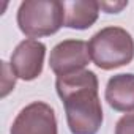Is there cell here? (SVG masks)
I'll list each match as a JSON object with an SVG mask.
<instances>
[{
    "label": "cell",
    "mask_w": 134,
    "mask_h": 134,
    "mask_svg": "<svg viewBox=\"0 0 134 134\" xmlns=\"http://www.w3.org/2000/svg\"><path fill=\"white\" fill-rule=\"evenodd\" d=\"M106 101L118 112L134 110V74L123 73L115 74L107 81L106 85Z\"/></svg>",
    "instance_id": "obj_7"
},
{
    "label": "cell",
    "mask_w": 134,
    "mask_h": 134,
    "mask_svg": "<svg viewBox=\"0 0 134 134\" xmlns=\"http://www.w3.org/2000/svg\"><path fill=\"white\" fill-rule=\"evenodd\" d=\"M115 134H134V114H126L117 121Z\"/></svg>",
    "instance_id": "obj_9"
},
{
    "label": "cell",
    "mask_w": 134,
    "mask_h": 134,
    "mask_svg": "<svg viewBox=\"0 0 134 134\" xmlns=\"http://www.w3.org/2000/svg\"><path fill=\"white\" fill-rule=\"evenodd\" d=\"M46 57V44L38 40L21 41L11 54V70L22 81H35L41 76Z\"/></svg>",
    "instance_id": "obj_6"
},
{
    "label": "cell",
    "mask_w": 134,
    "mask_h": 134,
    "mask_svg": "<svg viewBox=\"0 0 134 134\" xmlns=\"http://www.w3.org/2000/svg\"><path fill=\"white\" fill-rule=\"evenodd\" d=\"M65 10V27L87 30L90 29L99 16V2L95 0H71L62 2Z\"/></svg>",
    "instance_id": "obj_8"
},
{
    "label": "cell",
    "mask_w": 134,
    "mask_h": 134,
    "mask_svg": "<svg viewBox=\"0 0 134 134\" xmlns=\"http://www.w3.org/2000/svg\"><path fill=\"white\" fill-rule=\"evenodd\" d=\"M93 63L101 70H115L129 65L134 58V40L121 27L109 25L96 32L88 41Z\"/></svg>",
    "instance_id": "obj_2"
},
{
    "label": "cell",
    "mask_w": 134,
    "mask_h": 134,
    "mask_svg": "<svg viewBox=\"0 0 134 134\" xmlns=\"http://www.w3.org/2000/svg\"><path fill=\"white\" fill-rule=\"evenodd\" d=\"M19 30L33 38L51 36L65 25V10L58 0H24L18 10Z\"/></svg>",
    "instance_id": "obj_3"
},
{
    "label": "cell",
    "mask_w": 134,
    "mask_h": 134,
    "mask_svg": "<svg viewBox=\"0 0 134 134\" xmlns=\"http://www.w3.org/2000/svg\"><path fill=\"white\" fill-rule=\"evenodd\" d=\"M98 87V76L90 70L57 77L55 90L65 106L71 134H98L103 125Z\"/></svg>",
    "instance_id": "obj_1"
},
{
    "label": "cell",
    "mask_w": 134,
    "mask_h": 134,
    "mask_svg": "<svg viewBox=\"0 0 134 134\" xmlns=\"http://www.w3.org/2000/svg\"><path fill=\"white\" fill-rule=\"evenodd\" d=\"M92 60L88 43L84 40H65L55 44L49 55V66L58 76H68L85 70Z\"/></svg>",
    "instance_id": "obj_4"
},
{
    "label": "cell",
    "mask_w": 134,
    "mask_h": 134,
    "mask_svg": "<svg viewBox=\"0 0 134 134\" xmlns=\"http://www.w3.org/2000/svg\"><path fill=\"white\" fill-rule=\"evenodd\" d=\"M126 7H128V2H114V3L112 2H99V8L109 14H117Z\"/></svg>",
    "instance_id": "obj_10"
},
{
    "label": "cell",
    "mask_w": 134,
    "mask_h": 134,
    "mask_svg": "<svg viewBox=\"0 0 134 134\" xmlns=\"http://www.w3.org/2000/svg\"><path fill=\"white\" fill-rule=\"evenodd\" d=\"M10 134H58L54 109L43 101L27 104L16 115Z\"/></svg>",
    "instance_id": "obj_5"
}]
</instances>
